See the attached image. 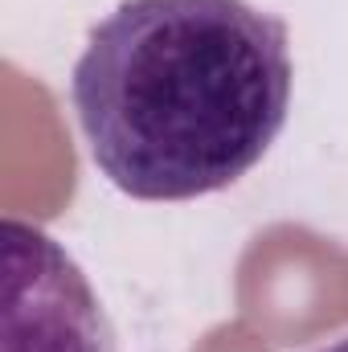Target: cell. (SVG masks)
I'll return each mask as SVG.
<instances>
[{
	"label": "cell",
	"mask_w": 348,
	"mask_h": 352,
	"mask_svg": "<svg viewBox=\"0 0 348 352\" xmlns=\"http://www.w3.org/2000/svg\"><path fill=\"white\" fill-rule=\"evenodd\" d=\"M320 352H348V336H345V340H336L332 349H320Z\"/></svg>",
	"instance_id": "cell-3"
},
{
	"label": "cell",
	"mask_w": 348,
	"mask_h": 352,
	"mask_svg": "<svg viewBox=\"0 0 348 352\" xmlns=\"http://www.w3.org/2000/svg\"><path fill=\"white\" fill-rule=\"evenodd\" d=\"M291 37L246 0H123L87 37L70 98L98 173L193 201L250 173L291 107Z\"/></svg>",
	"instance_id": "cell-1"
},
{
	"label": "cell",
	"mask_w": 348,
	"mask_h": 352,
	"mask_svg": "<svg viewBox=\"0 0 348 352\" xmlns=\"http://www.w3.org/2000/svg\"><path fill=\"white\" fill-rule=\"evenodd\" d=\"M4 352H119L78 263L21 217H4Z\"/></svg>",
	"instance_id": "cell-2"
}]
</instances>
